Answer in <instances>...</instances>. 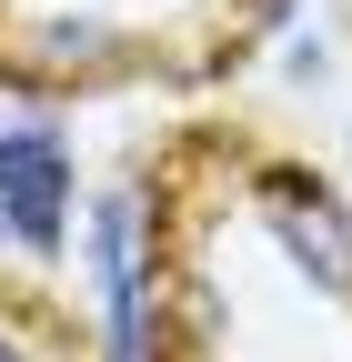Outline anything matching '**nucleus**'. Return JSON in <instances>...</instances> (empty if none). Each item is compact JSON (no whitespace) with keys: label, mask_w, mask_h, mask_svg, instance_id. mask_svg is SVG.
Instances as JSON below:
<instances>
[{"label":"nucleus","mask_w":352,"mask_h":362,"mask_svg":"<svg viewBox=\"0 0 352 362\" xmlns=\"http://www.w3.org/2000/svg\"><path fill=\"white\" fill-rule=\"evenodd\" d=\"M0 362H20V352H11V342H0Z\"/></svg>","instance_id":"obj_3"},{"label":"nucleus","mask_w":352,"mask_h":362,"mask_svg":"<svg viewBox=\"0 0 352 362\" xmlns=\"http://www.w3.org/2000/svg\"><path fill=\"white\" fill-rule=\"evenodd\" d=\"M0 202H11L20 242L51 252L61 242V202H71V161L40 141V131H0Z\"/></svg>","instance_id":"obj_1"},{"label":"nucleus","mask_w":352,"mask_h":362,"mask_svg":"<svg viewBox=\"0 0 352 362\" xmlns=\"http://www.w3.org/2000/svg\"><path fill=\"white\" fill-rule=\"evenodd\" d=\"M272 232H282V252L312 272V282L352 292V232H342L332 202H312V192H272Z\"/></svg>","instance_id":"obj_2"}]
</instances>
